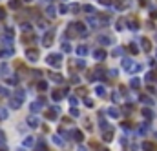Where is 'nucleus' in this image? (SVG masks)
Returning a JSON list of instances; mask_svg holds the SVG:
<instances>
[{
    "label": "nucleus",
    "mask_w": 157,
    "mask_h": 151,
    "mask_svg": "<svg viewBox=\"0 0 157 151\" xmlns=\"http://www.w3.org/2000/svg\"><path fill=\"white\" fill-rule=\"evenodd\" d=\"M62 62V55L57 53V55H50L48 57V64H51V66H55V64H60Z\"/></svg>",
    "instance_id": "f257e3e1"
},
{
    "label": "nucleus",
    "mask_w": 157,
    "mask_h": 151,
    "mask_svg": "<svg viewBox=\"0 0 157 151\" xmlns=\"http://www.w3.org/2000/svg\"><path fill=\"white\" fill-rule=\"evenodd\" d=\"M38 124H40V120H38V117H35V115H31V117H28V126L29 127H38Z\"/></svg>",
    "instance_id": "f03ea898"
},
{
    "label": "nucleus",
    "mask_w": 157,
    "mask_h": 151,
    "mask_svg": "<svg viewBox=\"0 0 157 151\" xmlns=\"http://www.w3.org/2000/svg\"><path fill=\"white\" fill-rule=\"evenodd\" d=\"M13 55H15V49H13V48L0 49V58H8V57H13Z\"/></svg>",
    "instance_id": "7ed1b4c3"
},
{
    "label": "nucleus",
    "mask_w": 157,
    "mask_h": 151,
    "mask_svg": "<svg viewBox=\"0 0 157 151\" xmlns=\"http://www.w3.org/2000/svg\"><path fill=\"white\" fill-rule=\"evenodd\" d=\"M26 58H28L29 62H37V60H38V55H37L35 49H29V51H26Z\"/></svg>",
    "instance_id": "20e7f679"
},
{
    "label": "nucleus",
    "mask_w": 157,
    "mask_h": 151,
    "mask_svg": "<svg viewBox=\"0 0 157 151\" xmlns=\"http://www.w3.org/2000/svg\"><path fill=\"white\" fill-rule=\"evenodd\" d=\"M73 29H75L77 33H80L82 36L86 35V26H84V24H80V22H75V24H73Z\"/></svg>",
    "instance_id": "39448f33"
},
{
    "label": "nucleus",
    "mask_w": 157,
    "mask_h": 151,
    "mask_svg": "<svg viewBox=\"0 0 157 151\" xmlns=\"http://www.w3.org/2000/svg\"><path fill=\"white\" fill-rule=\"evenodd\" d=\"M122 68H124L126 71H130V69L133 68V62H131V58H128V57H124V58H122Z\"/></svg>",
    "instance_id": "423d86ee"
},
{
    "label": "nucleus",
    "mask_w": 157,
    "mask_h": 151,
    "mask_svg": "<svg viewBox=\"0 0 157 151\" xmlns=\"http://www.w3.org/2000/svg\"><path fill=\"white\" fill-rule=\"evenodd\" d=\"M40 107H42V102H40V100H38V102H31V104H29V109H31L33 113H38V111H40Z\"/></svg>",
    "instance_id": "0eeeda50"
},
{
    "label": "nucleus",
    "mask_w": 157,
    "mask_h": 151,
    "mask_svg": "<svg viewBox=\"0 0 157 151\" xmlns=\"http://www.w3.org/2000/svg\"><path fill=\"white\" fill-rule=\"evenodd\" d=\"M93 58H95V60H104V58H106V51H104V49H97V51L93 53Z\"/></svg>",
    "instance_id": "6e6552de"
},
{
    "label": "nucleus",
    "mask_w": 157,
    "mask_h": 151,
    "mask_svg": "<svg viewBox=\"0 0 157 151\" xmlns=\"http://www.w3.org/2000/svg\"><path fill=\"white\" fill-rule=\"evenodd\" d=\"M108 117H111V118H119L121 113H119L117 107H110V109H108Z\"/></svg>",
    "instance_id": "1a4fd4ad"
},
{
    "label": "nucleus",
    "mask_w": 157,
    "mask_h": 151,
    "mask_svg": "<svg viewBox=\"0 0 157 151\" xmlns=\"http://www.w3.org/2000/svg\"><path fill=\"white\" fill-rule=\"evenodd\" d=\"M20 104H22V100H20V98H17V97L9 100V107H13V109H18Z\"/></svg>",
    "instance_id": "9d476101"
},
{
    "label": "nucleus",
    "mask_w": 157,
    "mask_h": 151,
    "mask_svg": "<svg viewBox=\"0 0 157 151\" xmlns=\"http://www.w3.org/2000/svg\"><path fill=\"white\" fill-rule=\"evenodd\" d=\"M59 113H60V109H59V107H51V109H50V113H48V118H57L59 117Z\"/></svg>",
    "instance_id": "9b49d317"
},
{
    "label": "nucleus",
    "mask_w": 157,
    "mask_h": 151,
    "mask_svg": "<svg viewBox=\"0 0 157 151\" xmlns=\"http://www.w3.org/2000/svg\"><path fill=\"white\" fill-rule=\"evenodd\" d=\"M141 46H143L144 51H150V49H152V44H150L148 38H141Z\"/></svg>",
    "instance_id": "f8f14e48"
},
{
    "label": "nucleus",
    "mask_w": 157,
    "mask_h": 151,
    "mask_svg": "<svg viewBox=\"0 0 157 151\" xmlns=\"http://www.w3.org/2000/svg\"><path fill=\"white\" fill-rule=\"evenodd\" d=\"M75 51H77L79 57H86V55H88V48H86V46H79Z\"/></svg>",
    "instance_id": "ddd939ff"
},
{
    "label": "nucleus",
    "mask_w": 157,
    "mask_h": 151,
    "mask_svg": "<svg viewBox=\"0 0 157 151\" xmlns=\"http://www.w3.org/2000/svg\"><path fill=\"white\" fill-rule=\"evenodd\" d=\"M22 144H24V147H33V146H35V138H33V137H28Z\"/></svg>",
    "instance_id": "4468645a"
},
{
    "label": "nucleus",
    "mask_w": 157,
    "mask_h": 151,
    "mask_svg": "<svg viewBox=\"0 0 157 151\" xmlns=\"http://www.w3.org/2000/svg\"><path fill=\"white\" fill-rule=\"evenodd\" d=\"M130 88H133V89L141 88V80H139V78H131V80H130Z\"/></svg>",
    "instance_id": "2eb2a0df"
},
{
    "label": "nucleus",
    "mask_w": 157,
    "mask_h": 151,
    "mask_svg": "<svg viewBox=\"0 0 157 151\" xmlns=\"http://www.w3.org/2000/svg\"><path fill=\"white\" fill-rule=\"evenodd\" d=\"M143 117H144V118H148V120H152V118L155 117V113H153L152 109H143Z\"/></svg>",
    "instance_id": "dca6fc26"
},
{
    "label": "nucleus",
    "mask_w": 157,
    "mask_h": 151,
    "mask_svg": "<svg viewBox=\"0 0 157 151\" xmlns=\"http://www.w3.org/2000/svg\"><path fill=\"white\" fill-rule=\"evenodd\" d=\"M99 42L102 46H108V44H111V38L110 36H99Z\"/></svg>",
    "instance_id": "f3484780"
},
{
    "label": "nucleus",
    "mask_w": 157,
    "mask_h": 151,
    "mask_svg": "<svg viewBox=\"0 0 157 151\" xmlns=\"http://www.w3.org/2000/svg\"><path fill=\"white\" fill-rule=\"evenodd\" d=\"M9 117V113H8V109H4V107H0V120H6Z\"/></svg>",
    "instance_id": "a211bd4d"
},
{
    "label": "nucleus",
    "mask_w": 157,
    "mask_h": 151,
    "mask_svg": "<svg viewBox=\"0 0 157 151\" xmlns=\"http://www.w3.org/2000/svg\"><path fill=\"white\" fill-rule=\"evenodd\" d=\"M95 93H97L99 97H104V95H106V89L102 88V86H97V88H95Z\"/></svg>",
    "instance_id": "6ab92c4d"
},
{
    "label": "nucleus",
    "mask_w": 157,
    "mask_h": 151,
    "mask_svg": "<svg viewBox=\"0 0 157 151\" xmlns=\"http://www.w3.org/2000/svg\"><path fill=\"white\" fill-rule=\"evenodd\" d=\"M9 73V66L8 64H2V66H0V75H8Z\"/></svg>",
    "instance_id": "aec40b11"
},
{
    "label": "nucleus",
    "mask_w": 157,
    "mask_h": 151,
    "mask_svg": "<svg viewBox=\"0 0 157 151\" xmlns=\"http://www.w3.org/2000/svg\"><path fill=\"white\" fill-rule=\"evenodd\" d=\"M46 15H48V16H51V18H53V16H55V15H57V11H55V7H53V6H50V7H48V9H46Z\"/></svg>",
    "instance_id": "412c9836"
},
{
    "label": "nucleus",
    "mask_w": 157,
    "mask_h": 151,
    "mask_svg": "<svg viewBox=\"0 0 157 151\" xmlns=\"http://www.w3.org/2000/svg\"><path fill=\"white\" fill-rule=\"evenodd\" d=\"M50 78H51V80H55L57 84H59V82H62V77H60V75H57V73H50Z\"/></svg>",
    "instance_id": "4be33fe9"
},
{
    "label": "nucleus",
    "mask_w": 157,
    "mask_h": 151,
    "mask_svg": "<svg viewBox=\"0 0 157 151\" xmlns=\"http://www.w3.org/2000/svg\"><path fill=\"white\" fill-rule=\"evenodd\" d=\"M141 102H143V104H146V106H152V104H153V100H152L150 97H146V95H144V97H141Z\"/></svg>",
    "instance_id": "5701e85b"
},
{
    "label": "nucleus",
    "mask_w": 157,
    "mask_h": 151,
    "mask_svg": "<svg viewBox=\"0 0 157 151\" xmlns=\"http://www.w3.org/2000/svg\"><path fill=\"white\" fill-rule=\"evenodd\" d=\"M146 131H148V124L144 122V124H141V127H139V131H137V133H139V135H144Z\"/></svg>",
    "instance_id": "b1692460"
},
{
    "label": "nucleus",
    "mask_w": 157,
    "mask_h": 151,
    "mask_svg": "<svg viewBox=\"0 0 157 151\" xmlns=\"http://www.w3.org/2000/svg\"><path fill=\"white\" fill-rule=\"evenodd\" d=\"M122 53H124V49H122V48H115V49H113V53H111V55H113V57H121Z\"/></svg>",
    "instance_id": "393cba45"
},
{
    "label": "nucleus",
    "mask_w": 157,
    "mask_h": 151,
    "mask_svg": "<svg viewBox=\"0 0 157 151\" xmlns=\"http://www.w3.org/2000/svg\"><path fill=\"white\" fill-rule=\"evenodd\" d=\"M53 144H57V146H64V140H62L60 137L55 135V137H53Z\"/></svg>",
    "instance_id": "a878e982"
},
{
    "label": "nucleus",
    "mask_w": 157,
    "mask_h": 151,
    "mask_svg": "<svg viewBox=\"0 0 157 151\" xmlns=\"http://www.w3.org/2000/svg\"><path fill=\"white\" fill-rule=\"evenodd\" d=\"M143 149H144V151H153V144L144 142V144H143Z\"/></svg>",
    "instance_id": "bb28decb"
},
{
    "label": "nucleus",
    "mask_w": 157,
    "mask_h": 151,
    "mask_svg": "<svg viewBox=\"0 0 157 151\" xmlns=\"http://www.w3.org/2000/svg\"><path fill=\"white\" fill-rule=\"evenodd\" d=\"M9 7L18 9V7H20V0H11V2H9Z\"/></svg>",
    "instance_id": "cd10ccee"
},
{
    "label": "nucleus",
    "mask_w": 157,
    "mask_h": 151,
    "mask_svg": "<svg viewBox=\"0 0 157 151\" xmlns=\"http://www.w3.org/2000/svg\"><path fill=\"white\" fill-rule=\"evenodd\" d=\"M111 137H113V133H111L110 129H108V131L104 133V142H110V140H111Z\"/></svg>",
    "instance_id": "c85d7f7f"
},
{
    "label": "nucleus",
    "mask_w": 157,
    "mask_h": 151,
    "mask_svg": "<svg viewBox=\"0 0 157 151\" xmlns=\"http://www.w3.org/2000/svg\"><path fill=\"white\" fill-rule=\"evenodd\" d=\"M141 69H143V66H139V64H133V68H131L130 71H131V73H139Z\"/></svg>",
    "instance_id": "c756f323"
},
{
    "label": "nucleus",
    "mask_w": 157,
    "mask_h": 151,
    "mask_svg": "<svg viewBox=\"0 0 157 151\" xmlns=\"http://www.w3.org/2000/svg\"><path fill=\"white\" fill-rule=\"evenodd\" d=\"M15 97H17V98H20V100H24V89H17Z\"/></svg>",
    "instance_id": "7c9ffc66"
},
{
    "label": "nucleus",
    "mask_w": 157,
    "mask_h": 151,
    "mask_svg": "<svg viewBox=\"0 0 157 151\" xmlns=\"http://www.w3.org/2000/svg\"><path fill=\"white\" fill-rule=\"evenodd\" d=\"M73 137H75V140H79V142H80V140H84V135H82L80 131H75V133H73Z\"/></svg>",
    "instance_id": "2f4dec72"
},
{
    "label": "nucleus",
    "mask_w": 157,
    "mask_h": 151,
    "mask_svg": "<svg viewBox=\"0 0 157 151\" xmlns=\"http://www.w3.org/2000/svg\"><path fill=\"white\" fill-rule=\"evenodd\" d=\"M0 146H6V135L2 129H0Z\"/></svg>",
    "instance_id": "473e14b6"
},
{
    "label": "nucleus",
    "mask_w": 157,
    "mask_h": 151,
    "mask_svg": "<svg viewBox=\"0 0 157 151\" xmlns=\"http://www.w3.org/2000/svg\"><path fill=\"white\" fill-rule=\"evenodd\" d=\"M101 129H102V131H108V129H110V124L104 122V120H101Z\"/></svg>",
    "instance_id": "72a5a7b5"
},
{
    "label": "nucleus",
    "mask_w": 157,
    "mask_h": 151,
    "mask_svg": "<svg viewBox=\"0 0 157 151\" xmlns=\"http://www.w3.org/2000/svg\"><path fill=\"white\" fill-rule=\"evenodd\" d=\"M44 46H51V33H48V36H46V40H44Z\"/></svg>",
    "instance_id": "f704fd0d"
},
{
    "label": "nucleus",
    "mask_w": 157,
    "mask_h": 151,
    "mask_svg": "<svg viewBox=\"0 0 157 151\" xmlns=\"http://www.w3.org/2000/svg\"><path fill=\"white\" fill-rule=\"evenodd\" d=\"M62 51H64V53H70V51H71V46L64 42V44H62Z\"/></svg>",
    "instance_id": "c9c22d12"
},
{
    "label": "nucleus",
    "mask_w": 157,
    "mask_h": 151,
    "mask_svg": "<svg viewBox=\"0 0 157 151\" xmlns=\"http://www.w3.org/2000/svg\"><path fill=\"white\" fill-rule=\"evenodd\" d=\"M37 149H38V151H46L48 147H46V144H44V142H38V144H37Z\"/></svg>",
    "instance_id": "e433bc0d"
},
{
    "label": "nucleus",
    "mask_w": 157,
    "mask_h": 151,
    "mask_svg": "<svg viewBox=\"0 0 157 151\" xmlns=\"http://www.w3.org/2000/svg\"><path fill=\"white\" fill-rule=\"evenodd\" d=\"M88 22H89V26H92V28H97V26H99V22H97V20H95V18H89V20H88Z\"/></svg>",
    "instance_id": "4c0bfd02"
},
{
    "label": "nucleus",
    "mask_w": 157,
    "mask_h": 151,
    "mask_svg": "<svg viewBox=\"0 0 157 151\" xmlns=\"http://www.w3.org/2000/svg\"><path fill=\"white\" fill-rule=\"evenodd\" d=\"M144 80H146V82H150V80H155V75H153V73H148V75L144 77Z\"/></svg>",
    "instance_id": "58836bf2"
},
{
    "label": "nucleus",
    "mask_w": 157,
    "mask_h": 151,
    "mask_svg": "<svg viewBox=\"0 0 157 151\" xmlns=\"http://www.w3.org/2000/svg\"><path fill=\"white\" fill-rule=\"evenodd\" d=\"M84 11H86V13H89V15H92V13H93L95 9H93V6H84Z\"/></svg>",
    "instance_id": "ea45409f"
},
{
    "label": "nucleus",
    "mask_w": 157,
    "mask_h": 151,
    "mask_svg": "<svg viewBox=\"0 0 157 151\" xmlns=\"http://www.w3.org/2000/svg\"><path fill=\"white\" fill-rule=\"evenodd\" d=\"M38 89L46 91V89H48V84H46V82H40V84H38Z\"/></svg>",
    "instance_id": "a19ab883"
},
{
    "label": "nucleus",
    "mask_w": 157,
    "mask_h": 151,
    "mask_svg": "<svg viewBox=\"0 0 157 151\" xmlns=\"http://www.w3.org/2000/svg\"><path fill=\"white\" fill-rule=\"evenodd\" d=\"M70 113H71L73 117H79V109H77V107H75V106H73V107H71V109H70Z\"/></svg>",
    "instance_id": "79ce46f5"
},
{
    "label": "nucleus",
    "mask_w": 157,
    "mask_h": 151,
    "mask_svg": "<svg viewBox=\"0 0 157 151\" xmlns=\"http://www.w3.org/2000/svg\"><path fill=\"white\" fill-rule=\"evenodd\" d=\"M51 98H53V100H60L62 97H60V93H59V91H53V97H51Z\"/></svg>",
    "instance_id": "37998d69"
},
{
    "label": "nucleus",
    "mask_w": 157,
    "mask_h": 151,
    "mask_svg": "<svg viewBox=\"0 0 157 151\" xmlns=\"http://www.w3.org/2000/svg\"><path fill=\"white\" fill-rule=\"evenodd\" d=\"M59 11H60V15H66V13H68V7H66V6H60Z\"/></svg>",
    "instance_id": "c03bdc74"
},
{
    "label": "nucleus",
    "mask_w": 157,
    "mask_h": 151,
    "mask_svg": "<svg viewBox=\"0 0 157 151\" xmlns=\"http://www.w3.org/2000/svg\"><path fill=\"white\" fill-rule=\"evenodd\" d=\"M0 95H4V97H8L9 93H8V89L6 88H2V86H0Z\"/></svg>",
    "instance_id": "a18cd8bd"
},
{
    "label": "nucleus",
    "mask_w": 157,
    "mask_h": 151,
    "mask_svg": "<svg viewBox=\"0 0 157 151\" xmlns=\"http://www.w3.org/2000/svg\"><path fill=\"white\" fill-rule=\"evenodd\" d=\"M73 13H79V4H71V7H70Z\"/></svg>",
    "instance_id": "49530a36"
},
{
    "label": "nucleus",
    "mask_w": 157,
    "mask_h": 151,
    "mask_svg": "<svg viewBox=\"0 0 157 151\" xmlns=\"http://www.w3.org/2000/svg\"><path fill=\"white\" fill-rule=\"evenodd\" d=\"M8 84H9V86H15V84H17V77H13V78H8Z\"/></svg>",
    "instance_id": "de8ad7c7"
},
{
    "label": "nucleus",
    "mask_w": 157,
    "mask_h": 151,
    "mask_svg": "<svg viewBox=\"0 0 157 151\" xmlns=\"http://www.w3.org/2000/svg\"><path fill=\"white\" fill-rule=\"evenodd\" d=\"M130 51H131V53H137L139 49H137V46H135V44H130Z\"/></svg>",
    "instance_id": "09e8293b"
},
{
    "label": "nucleus",
    "mask_w": 157,
    "mask_h": 151,
    "mask_svg": "<svg viewBox=\"0 0 157 151\" xmlns=\"http://www.w3.org/2000/svg\"><path fill=\"white\" fill-rule=\"evenodd\" d=\"M77 66H79L80 69H84V68H86V62H84V60H79V62H77Z\"/></svg>",
    "instance_id": "8fccbe9b"
},
{
    "label": "nucleus",
    "mask_w": 157,
    "mask_h": 151,
    "mask_svg": "<svg viewBox=\"0 0 157 151\" xmlns=\"http://www.w3.org/2000/svg\"><path fill=\"white\" fill-rule=\"evenodd\" d=\"M102 6H111V0H99Z\"/></svg>",
    "instance_id": "3c124183"
},
{
    "label": "nucleus",
    "mask_w": 157,
    "mask_h": 151,
    "mask_svg": "<svg viewBox=\"0 0 157 151\" xmlns=\"http://www.w3.org/2000/svg\"><path fill=\"white\" fill-rule=\"evenodd\" d=\"M111 100H113V102H119V93H113V95H111Z\"/></svg>",
    "instance_id": "603ef678"
},
{
    "label": "nucleus",
    "mask_w": 157,
    "mask_h": 151,
    "mask_svg": "<svg viewBox=\"0 0 157 151\" xmlns=\"http://www.w3.org/2000/svg\"><path fill=\"white\" fill-rule=\"evenodd\" d=\"M70 106H77V98H73V97H70Z\"/></svg>",
    "instance_id": "864d4df0"
},
{
    "label": "nucleus",
    "mask_w": 157,
    "mask_h": 151,
    "mask_svg": "<svg viewBox=\"0 0 157 151\" xmlns=\"http://www.w3.org/2000/svg\"><path fill=\"white\" fill-rule=\"evenodd\" d=\"M6 18V11L4 9H0V20H4Z\"/></svg>",
    "instance_id": "5fc2aeb1"
},
{
    "label": "nucleus",
    "mask_w": 157,
    "mask_h": 151,
    "mask_svg": "<svg viewBox=\"0 0 157 151\" xmlns=\"http://www.w3.org/2000/svg\"><path fill=\"white\" fill-rule=\"evenodd\" d=\"M130 28H131V29H139V24H135V22H131V24H130Z\"/></svg>",
    "instance_id": "6e6d98bb"
},
{
    "label": "nucleus",
    "mask_w": 157,
    "mask_h": 151,
    "mask_svg": "<svg viewBox=\"0 0 157 151\" xmlns=\"http://www.w3.org/2000/svg\"><path fill=\"white\" fill-rule=\"evenodd\" d=\"M71 80H73V84H79V77H77V75H73V78H71Z\"/></svg>",
    "instance_id": "4d7b16f0"
},
{
    "label": "nucleus",
    "mask_w": 157,
    "mask_h": 151,
    "mask_svg": "<svg viewBox=\"0 0 157 151\" xmlns=\"http://www.w3.org/2000/svg\"><path fill=\"white\" fill-rule=\"evenodd\" d=\"M77 151H86V147H84V146H79V149H77Z\"/></svg>",
    "instance_id": "13d9d810"
},
{
    "label": "nucleus",
    "mask_w": 157,
    "mask_h": 151,
    "mask_svg": "<svg viewBox=\"0 0 157 151\" xmlns=\"http://www.w3.org/2000/svg\"><path fill=\"white\" fill-rule=\"evenodd\" d=\"M153 137H155V138H157V131H155V133H153Z\"/></svg>",
    "instance_id": "bf43d9fd"
},
{
    "label": "nucleus",
    "mask_w": 157,
    "mask_h": 151,
    "mask_svg": "<svg viewBox=\"0 0 157 151\" xmlns=\"http://www.w3.org/2000/svg\"><path fill=\"white\" fill-rule=\"evenodd\" d=\"M26 2H33V0H26Z\"/></svg>",
    "instance_id": "052dcab7"
},
{
    "label": "nucleus",
    "mask_w": 157,
    "mask_h": 151,
    "mask_svg": "<svg viewBox=\"0 0 157 151\" xmlns=\"http://www.w3.org/2000/svg\"><path fill=\"white\" fill-rule=\"evenodd\" d=\"M155 58H157V51H155Z\"/></svg>",
    "instance_id": "680f3d73"
},
{
    "label": "nucleus",
    "mask_w": 157,
    "mask_h": 151,
    "mask_svg": "<svg viewBox=\"0 0 157 151\" xmlns=\"http://www.w3.org/2000/svg\"><path fill=\"white\" fill-rule=\"evenodd\" d=\"M46 2H51V0H46Z\"/></svg>",
    "instance_id": "e2e57ef3"
},
{
    "label": "nucleus",
    "mask_w": 157,
    "mask_h": 151,
    "mask_svg": "<svg viewBox=\"0 0 157 151\" xmlns=\"http://www.w3.org/2000/svg\"><path fill=\"white\" fill-rule=\"evenodd\" d=\"M62 2H66V0H62Z\"/></svg>",
    "instance_id": "0e129e2a"
}]
</instances>
